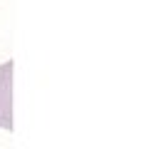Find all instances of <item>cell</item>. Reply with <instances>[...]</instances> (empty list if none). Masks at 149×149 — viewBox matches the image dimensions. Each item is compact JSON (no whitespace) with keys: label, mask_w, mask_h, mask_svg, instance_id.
Returning <instances> with one entry per match:
<instances>
[{"label":"cell","mask_w":149,"mask_h":149,"mask_svg":"<svg viewBox=\"0 0 149 149\" xmlns=\"http://www.w3.org/2000/svg\"><path fill=\"white\" fill-rule=\"evenodd\" d=\"M0 127L13 132V62L0 65Z\"/></svg>","instance_id":"1"}]
</instances>
